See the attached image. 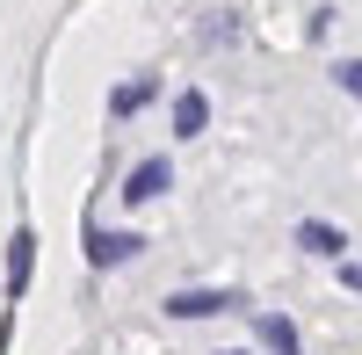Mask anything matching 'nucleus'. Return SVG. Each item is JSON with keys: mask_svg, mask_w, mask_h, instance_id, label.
Wrapping results in <instances>:
<instances>
[{"mask_svg": "<svg viewBox=\"0 0 362 355\" xmlns=\"http://www.w3.org/2000/svg\"><path fill=\"white\" fill-rule=\"evenodd\" d=\"M239 298H225V290H174L167 298V319H210V312H232Z\"/></svg>", "mask_w": 362, "mask_h": 355, "instance_id": "f257e3e1", "label": "nucleus"}, {"mask_svg": "<svg viewBox=\"0 0 362 355\" xmlns=\"http://www.w3.org/2000/svg\"><path fill=\"white\" fill-rule=\"evenodd\" d=\"M29 269H37V232H15L8 240V305L29 290Z\"/></svg>", "mask_w": 362, "mask_h": 355, "instance_id": "f03ea898", "label": "nucleus"}, {"mask_svg": "<svg viewBox=\"0 0 362 355\" xmlns=\"http://www.w3.org/2000/svg\"><path fill=\"white\" fill-rule=\"evenodd\" d=\"M145 240L138 232H87V261H95V269H109V261H131Z\"/></svg>", "mask_w": 362, "mask_h": 355, "instance_id": "7ed1b4c3", "label": "nucleus"}, {"mask_svg": "<svg viewBox=\"0 0 362 355\" xmlns=\"http://www.w3.org/2000/svg\"><path fill=\"white\" fill-rule=\"evenodd\" d=\"M167 182H174V174H167V160H138V167H131V182H124V203H153Z\"/></svg>", "mask_w": 362, "mask_h": 355, "instance_id": "20e7f679", "label": "nucleus"}, {"mask_svg": "<svg viewBox=\"0 0 362 355\" xmlns=\"http://www.w3.org/2000/svg\"><path fill=\"white\" fill-rule=\"evenodd\" d=\"M297 247H305V254H326V261H341V254H348V240H341L326 218H305V225H297Z\"/></svg>", "mask_w": 362, "mask_h": 355, "instance_id": "39448f33", "label": "nucleus"}, {"mask_svg": "<svg viewBox=\"0 0 362 355\" xmlns=\"http://www.w3.org/2000/svg\"><path fill=\"white\" fill-rule=\"evenodd\" d=\"M210 124V102H203V87H181V95H174V131L181 138H196Z\"/></svg>", "mask_w": 362, "mask_h": 355, "instance_id": "423d86ee", "label": "nucleus"}, {"mask_svg": "<svg viewBox=\"0 0 362 355\" xmlns=\"http://www.w3.org/2000/svg\"><path fill=\"white\" fill-rule=\"evenodd\" d=\"M261 341L276 348V355H297V327H290L283 312H261Z\"/></svg>", "mask_w": 362, "mask_h": 355, "instance_id": "0eeeda50", "label": "nucleus"}, {"mask_svg": "<svg viewBox=\"0 0 362 355\" xmlns=\"http://www.w3.org/2000/svg\"><path fill=\"white\" fill-rule=\"evenodd\" d=\"M145 102H153V80H131V87H116V95H109V116H138Z\"/></svg>", "mask_w": 362, "mask_h": 355, "instance_id": "6e6552de", "label": "nucleus"}, {"mask_svg": "<svg viewBox=\"0 0 362 355\" xmlns=\"http://www.w3.org/2000/svg\"><path fill=\"white\" fill-rule=\"evenodd\" d=\"M334 80L348 87V95H355V102H362V58H348V66H334Z\"/></svg>", "mask_w": 362, "mask_h": 355, "instance_id": "1a4fd4ad", "label": "nucleus"}, {"mask_svg": "<svg viewBox=\"0 0 362 355\" xmlns=\"http://www.w3.org/2000/svg\"><path fill=\"white\" fill-rule=\"evenodd\" d=\"M341 283H348V290H362V261H341Z\"/></svg>", "mask_w": 362, "mask_h": 355, "instance_id": "9d476101", "label": "nucleus"}]
</instances>
